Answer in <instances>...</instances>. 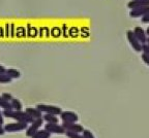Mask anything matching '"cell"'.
<instances>
[{
  "label": "cell",
  "instance_id": "6da1fadb",
  "mask_svg": "<svg viewBox=\"0 0 149 138\" xmlns=\"http://www.w3.org/2000/svg\"><path fill=\"white\" fill-rule=\"evenodd\" d=\"M3 117L7 119H13L16 122H22L26 124H31L33 122V119L28 115L25 111L23 110H14V109H3L2 110Z\"/></svg>",
  "mask_w": 149,
  "mask_h": 138
},
{
  "label": "cell",
  "instance_id": "7a4b0ae2",
  "mask_svg": "<svg viewBox=\"0 0 149 138\" xmlns=\"http://www.w3.org/2000/svg\"><path fill=\"white\" fill-rule=\"evenodd\" d=\"M36 108L40 110L42 113H50V115H60L62 112V109L58 106L55 105H48V104H37Z\"/></svg>",
  "mask_w": 149,
  "mask_h": 138
},
{
  "label": "cell",
  "instance_id": "3957f363",
  "mask_svg": "<svg viewBox=\"0 0 149 138\" xmlns=\"http://www.w3.org/2000/svg\"><path fill=\"white\" fill-rule=\"evenodd\" d=\"M4 127L5 132H8V133H13V132H21L27 129L28 124L26 123H22V122H15V123H9L6 124Z\"/></svg>",
  "mask_w": 149,
  "mask_h": 138
},
{
  "label": "cell",
  "instance_id": "277c9868",
  "mask_svg": "<svg viewBox=\"0 0 149 138\" xmlns=\"http://www.w3.org/2000/svg\"><path fill=\"white\" fill-rule=\"evenodd\" d=\"M126 37H127V40L130 46H132V48H133L137 53H141V52H142V43L138 40L136 35L134 34V31L133 30L126 31Z\"/></svg>",
  "mask_w": 149,
  "mask_h": 138
},
{
  "label": "cell",
  "instance_id": "5b68a950",
  "mask_svg": "<svg viewBox=\"0 0 149 138\" xmlns=\"http://www.w3.org/2000/svg\"><path fill=\"white\" fill-rule=\"evenodd\" d=\"M42 125H44V120L42 119H36V120H34L30 124V126L27 127V129H26V136L27 137H32L33 134L38 131Z\"/></svg>",
  "mask_w": 149,
  "mask_h": 138
},
{
  "label": "cell",
  "instance_id": "8992f818",
  "mask_svg": "<svg viewBox=\"0 0 149 138\" xmlns=\"http://www.w3.org/2000/svg\"><path fill=\"white\" fill-rule=\"evenodd\" d=\"M45 129L51 134H65V129L62 127V125H59L58 123L56 124H50L47 123L45 125Z\"/></svg>",
  "mask_w": 149,
  "mask_h": 138
},
{
  "label": "cell",
  "instance_id": "52a82bcc",
  "mask_svg": "<svg viewBox=\"0 0 149 138\" xmlns=\"http://www.w3.org/2000/svg\"><path fill=\"white\" fill-rule=\"evenodd\" d=\"M60 119L64 123H77L78 120H79V115L77 113L72 112V111L65 110L61 112Z\"/></svg>",
  "mask_w": 149,
  "mask_h": 138
},
{
  "label": "cell",
  "instance_id": "ba28073f",
  "mask_svg": "<svg viewBox=\"0 0 149 138\" xmlns=\"http://www.w3.org/2000/svg\"><path fill=\"white\" fill-rule=\"evenodd\" d=\"M147 14H149V6H142L130 9V17H132V18H142Z\"/></svg>",
  "mask_w": 149,
  "mask_h": 138
},
{
  "label": "cell",
  "instance_id": "9c48e42d",
  "mask_svg": "<svg viewBox=\"0 0 149 138\" xmlns=\"http://www.w3.org/2000/svg\"><path fill=\"white\" fill-rule=\"evenodd\" d=\"M62 127L65 129V131L76 132V133H82L84 131V128L81 125L77 123H62Z\"/></svg>",
  "mask_w": 149,
  "mask_h": 138
},
{
  "label": "cell",
  "instance_id": "30bf717a",
  "mask_svg": "<svg viewBox=\"0 0 149 138\" xmlns=\"http://www.w3.org/2000/svg\"><path fill=\"white\" fill-rule=\"evenodd\" d=\"M134 34L136 35V37L138 38L140 42L142 44L146 43V40H147V35H146V32L143 30L141 27H135L134 28Z\"/></svg>",
  "mask_w": 149,
  "mask_h": 138
},
{
  "label": "cell",
  "instance_id": "8fae6325",
  "mask_svg": "<svg viewBox=\"0 0 149 138\" xmlns=\"http://www.w3.org/2000/svg\"><path fill=\"white\" fill-rule=\"evenodd\" d=\"M142 6H149V0H130L127 3V7L130 9L138 8Z\"/></svg>",
  "mask_w": 149,
  "mask_h": 138
},
{
  "label": "cell",
  "instance_id": "7c38bea8",
  "mask_svg": "<svg viewBox=\"0 0 149 138\" xmlns=\"http://www.w3.org/2000/svg\"><path fill=\"white\" fill-rule=\"evenodd\" d=\"M25 112L28 115H30L33 120H36V119H42V112L40 110H38L36 107H27L25 109Z\"/></svg>",
  "mask_w": 149,
  "mask_h": 138
},
{
  "label": "cell",
  "instance_id": "4fadbf2b",
  "mask_svg": "<svg viewBox=\"0 0 149 138\" xmlns=\"http://www.w3.org/2000/svg\"><path fill=\"white\" fill-rule=\"evenodd\" d=\"M42 120L47 123H50V124H56V123H58L59 119H58V115H56L44 113V115H42Z\"/></svg>",
  "mask_w": 149,
  "mask_h": 138
},
{
  "label": "cell",
  "instance_id": "5bb4252c",
  "mask_svg": "<svg viewBox=\"0 0 149 138\" xmlns=\"http://www.w3.org/2000/svg\"><path fill=\"white\" fill-rule=\"evenodd\" d=\"M51 137V133L48 132L46 129H40L37 132L33 134L31 138H50Z\"/></svg>",
  "mask_w": 149,
  "mask_h": 138
},
{
  "label": "cell",
  "instance_id": "9a60e30c",
  "mask_svg": "<svg viewBox=\"0 0 149 138\" xmlns=\"http://www.w3.org/2000/svg\"><path fill=\"white\" fill-rule=\"evenodd\" d=\"M6 74L9 76V77L12 78H19L21 77V72L19 71V70H17V69L15 68H8L6 69Z\"/></svg>",
  "mask_w": 149,
  "mask_h": 138
},
{
  "label": "cell",
  "instance_id": "2e32d148",
  "mask_svg": "<svg viewBox=\"0 0 149 138\" xmlns=\"http://www.w3.org/2000/svg\"><path fill=\"white\" fill-rule=\"evenodd\" d=\"M10 105H12V109H14V110H22V109H23V104H22V102L19 99H16V98H14V99L10 101Z\"/></svg>",
  "mask_w": 149,
  "mask_h": 138
},
{
  "label": "cell",
  "instance_id": "e0dca14e",
  "mask_svg": "<svg viewBox=\"0 0 149 138\" xmlns=\"http://www.w3.org/2000/svg\"><path fill=\"white\" fill-rule=\"evenodd\" d=\"M0 108H2V109H12L10 102L5 101L1 96H0Z\"/></svg>",
  "mask_w": 149,
  "mask_h": 138
},
{
  "label": "cell",
  "instance_id": "ac0fdd59",
  "mask_svg": "<svg viewBox=\"0 0 149 138\" xmlns=\"http://www.w3.org/2000/svg\"><path fill=\"white\" fill-rule=\"evenodd\" d=\"M65 135L68 138H83L82 133H76V132H70L66 131L65 132Z\"/></svg>",
  "mask_w": 149,
  "mask_h": 138
},
{
  "label": "cell",
  "instance_id": "d6986e66",
  "mask_svg": "<svg viewBox=\"0 0 149 138\" xmlns=\"http://www.w3.org/2000/svg\"><path fill=\"white\" fill-rule=\"evenodd\" d=\"M12 81V78L9 77L6 73L0 74V83H8Z\"/></svg>",
  "mask_w": 149,
  "mask_h": 138
},
{
  "label": "cell",
  "instance_id": "ffe728a7",
  "mask_svg": "<svg viewBox=\"0 0 149 138\" xmlns=\"http://www.w3.org/2000/svg\"><path fill=\"white\" fill-rule=\"evenodd\" d=\"M82 135H83V138H95L92 134V132L87 129H84V131L82 132Z\"/></svg>",
  "mask_w": 149,
  "mask_h": 138
},
{
  "label": "cell",
  "instance_id": "44dd1931",
  "mask_svg": "<svg viewBox=\"0 0 149 138\" xmlns=\"http://www.w3.org/2000/svg\"><path fill=\"white\" fill-rule=\"evenodd\" d=\"M1 97H2L3 99L5 100V101L7 102H10L13 99H14V97H13L12 94H9V93H3L2 95H1Z\"/></svg>",
  "mask_w": 149,
  "mask_h": 138
},
{
  "label": "cell",
  "instance_id": "7402d4cb",
  "mask_svg": "<svg viewBox=\"0 0 149 138\" xmlns=\"http://www.w3.org/2000/svg\"><path fill=\"white\" fill-rule=\"evenodd\" d=\"M142 53L146 54V55L149 56V46L147 43L142 44Z\"/></svg>",
  "mask_w": 149,
  "mask_h": 138
},
{
  "label": "cell",
  "instance_id": "603a6c76",
  "mask_svg": "<svg viewBox=\"0 0 149 138\" xmlns=\"http://www.w3.org/2000/svg\"><path fill=\"white\" fill-rule=\"evenodd\" d=\"M141 57H142V60L144 61L145 64L148 65V66H149V56L146 55V54H143L142 53V56H141Z\"/></svg>",
  "mask_w": 149,
  "mask_h": 138
},
{
  "label": "cell",
  "instance_id": "cb8c5ba5",
  "mask_svg": "<svg viewBox=\"0 0 149 138\" xmlns=\"http://www.w3.org/2000/svg\"><path fill=\"white\" fill-rule=\"evenodd\" d=\"M141 21H142V23L144 24H149V14H145L144 17H142L141 18Z\"/></svg>",
  "mask_w": 149,
  "mask_h": 138
},
{
  "label": "cell",
  "instance_id": "d4e9b609",
  "mask_svg": "<svg viewBox=\"0 0 149 138\" xmlns=\"http://www.w3.org/2000/svg\"><path fill=\"white\" fill-rule=\"evenodd\" d=\"M6 73V68L2 65H0V74H4Z\"/></svg>",
  "mask_w": 149,
  "mask_h": 138
},
{
  "label": "cell",
  "instance_id": "484cf974",
  "mask_svg": "<svg viewBox=\"0 0 149 138\" xmlns=\"http://www.w3.org/2000/svg\"><path fill=\"white\" fill-rule=\"evenodd\" d=\"M4 133H5L4 127H3L2 125L0 124V136H1V135H4Z\"/></svg>",
  "mask_w": 149,
  "mask_h": 138
},
{
  "label": "cell",
  "instance_id": "4316f807",
  "mask_svg": "<svg viewBox=\"0 0 149 138\" xmlns=\"http://www.w3.org/2000/svg\"><path fill=\"white\" fill-rule=\"evenodd\" d=\"M3 113H2V110H0V124L2 125L3 124V121H4V119H3Z\"/></svg>",
  "mask_w": 149,
  "mask_h": 138
},
{
  "label": "cell",
  "instance_id": "83f0119b",
  "mask_svg": "<svg viewBox=\"0 0 149 138\" xmlns=\"http://www.w3.org/2000/svg\"><path fill=\"white\" fill-rule=\"evenodd\" d=\"M145 32H146V35H147V36H149V27L147 28L146 31H145Z\"/></svg>",
  "mask_w": 149,
  "mask_h": 138
},
{
  "label": "cell",
  "instance_id": "f1b7e54d",
  "mask_svg": "<svg viewBox=\"0 0 149 138\" xmlns=\"http://www.w3.org/2000/svg\"><path fill=\"white\" fill-rule=\"evenodd\" d=\"M146 43L149 46V37H147V40H146Z\"/></svg>",
  "mask_w": 149,
  "mask_h": 138
}]
</instances>
